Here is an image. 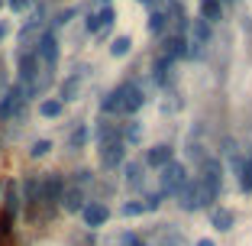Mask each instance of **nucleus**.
<instances>
[{
	"instance_id": "1",
	"label": "nucleus",
	"mask_w": 252,
	"mask_h": 246,
	"mask_svg": "<svg viewBox=\"0 0 252 246\" xmlns=\"http://www.w3.org/2000/svg\"><path fill=\"white\" fill-rule=\"evenodd\" d=\"M97 142H100V165L104 169H120L126 159V142L113 123H100L97 127Z\"/></svg>"
},
{
	"instance_id": "2",
	"label": "nucleus",
	"mask_w": 252,
	"mask_h": 246,
	"mask_svg": "<svg viewBox=\"0 0 252 246\" xmlns=\"http://www.w3.org/2000/svg\"><path fill=\"white\" fill-rule=\"evenodd\" d=\"M32 52H36L42 71H49V75H52V71H55V62H59V36H55V30H49V26H45L42 36H39L36 45H32Z\"/></svg>"
},
{
	"instance_id": "3",
	"label": "nucleus",
	"mask_w": 252,
	"mask_h": 246,
	"mask_svg": "<svg viewBox=\"0 0 252 246\" xmlns=\"http://www.w3.org/2000/svg\"><path fill=\"white\" fill-rule=\"evenodd\" d=\"M62 191H65V175L59 172H45L39 178V204L49 211H55V204L62 201Z\"/></svg>"
},
{
	"instance_id": "4",
	"label": "nucleus",
	"mask_w": 252,
	"mask_h": 246,
	"mask_svg": "<svg viewBox=\"0 0 252 246\" xmlns=\"http://www.w3.org/2000/svg\"><path fill=\"white\" fill-rule=\"evenodd\" d=\"M26 101H30V94H26V88H23L20 81L10 84L7 91H3V97H0V120H10L16 117V113L26 107Z\"/></svg>"
},
{
	"instance_id": "5",
	"label": "nucleus",
	"mask_w": 252,
	"mask_h": 246,
	"mask_svg": "<svg viewBox=\"0 0 252 246\" xmlns=\"http://www.w3.org/2000/svg\"><path fill=\"white\" fill-rule=\"evenodd\" d=\"M178 198H181V208H185V211H200V208H207V204L214 201V198L204 191V185H200L197 178H188L185 188L178 191Z\"/></svg>"
},
{
	"instance_id": "6",
	"label": "nucleus",
	"mask_w": 252,
	"mask_h": 246,
	"mask_svg": "<svg viewBox=\"0 0 252 246\" xmlns=\"http://www.w3.org/2000/svg\"><path fill=\"white\" fill-rule=\"evenodd\" d=\"M197 181L204 185V191H207L210 198H217V194H220V188H223V165H220V159H204Z\"/></svg>"
},
{
	"instance_id": "7",
	"label": "nucleus",
	"mask_w": 252,
	"mask_h": 246,
	"mask_svg": "<svg viewBox=\"0 0 252 246\" xmlns=\"http://www.w3.org/2000/svg\"><path fill=\"white\" fill-rule=\"evenodd\" d=\"M113 20H117V10H113V3H110V7H100L97 13H88V20H84V30H88L91 36L107 39V36H110Z\"/></svg>"
},
{
	"instance_id": "8",
	"label": "nucleus",
	"mask_w": 252,
	"mask_h": 246,
	"mask_svg": "<svg viewBox=\"0 0 252 246\" xmlns=\"http://www.w3.org/2000/svg\"><path fill=\"white\" fill-rule=\"evenodd\" d=\"M117 91H120V113H136V110H142V104H146V94H142V88L139 84H133V81H123V84H117Z\"/></svg>"
},
{
	"instance_id": "9",
	"label": "nucleus",
	"mask_w": 252,
	"mask_h": 246,
	"mask_svg": "<svg viewBox=\"0 0 252 246\" xmlns=\"http://www.w3.org/2000/svg\"><path fill=\"white\" fill-rule=\"evenodd\" d=\"M188 181V169L181 162L171 159L168 165H162V194H178Z\"/></svg>"
},
{
	"instance_id": "10",
	"label": "nucleus",
	"mask_w": 252,
	"mask_h": 246,
	"mask_svg": "<svg viewBox=\"0 0 252 246\" xmlns=\"http://www.w3.org/2000/svg\"><path fill=\"white\" fill-rule=\"evenodd\" d=\"M59 204L68 211V214H81V208L88 204V201H84V188L65 181V191H62V201H59Z\"/></svg>"
},
{
	"instance_id": "11",
	"label": "nucleus",
	"mask_w": 252,
	"mask_h": 246,
	"mask_svg": "<svg viewBox=\"0 0 252 246\" xmlns=\"http://www.w3.org/2000/svg\"><path fill=\"white\" fill-rule=\"evenodd\" d=\"M81 217H84V224H88V227H104L107 220H110V208L100 204V201H88L81 208Z\"/></svg>"
},
{
	"instance_id": "12",
	"label": "nucleus",
	"mask_w": 252,
	"mask_h": 246,
	"mask_svg": "<svg viewBox=\"0 0 252 246\" xmlns=\"http://www.w3.org/2000/svg\"><path fill=\"white\" fill-rule=\"evenodd\" d=\"M20 208H23V198H20V185L16 181H7L3 185V208L0 211H7V214H20Z\"/></svg>"
},
{
	"instance_id": "13",
	"label": "nucleus",
	"mask_w": 252,
	"mask_h": 246,
	"mask_svg": "<svg viewBox=\"0 0 252 246\" xmlns=\"http://www.w3.org/2000/svg\"><path fill=\"white\" fill-rule=\"evenodd\" d=\"M162 55H168L171 62H175V59H185V55H188V39H185V33H171V36L165 39V52Z\"/></svg>"
},
{
	"instance_id": "14",
	"label": "nucleus",
	"mask_w": 252,
	"mask_h": 246,
	"mask_svg": "<svg viewBox=\"0 0 252 246\" xmlns=\"http://www.w3.org/2000/svg\"><path fill=\"white\" fill-rule=\"evenodd\" d=\"M171 162V146H152V149L146 152V165H152V169H162V165Z\"/></svg>"
},
{
	"instance_id": "15",
	"label": "nucleus",
	"mask_w": 252,
	"mask_h": 246,
	"mask_svg": "<svg viewBox=\"0 0 252 246\" xmlns=\"http://www.w3.org/2000/svg\"><path fill=\"white\" fill-rule=\"evenodd\" d=\"M239 188H243V191H252V149L239 159Z\"/></svg>"
},
{
	"instance_id": "16",
	"label": "nucleus",
	"mask_w": 252,
	"mask_h": 246,
	"mask_svg": "<svg viewBox=\"0 0 252 246\" xmlns=\"http://www.w3.org/2000/svg\"><path fill=\"white\" fill-rule=\"evenodd\" d=\"M13 214L0 211V246H13Z\"/></svg>"
},
{
	"instance_id": "17",
	"label": "nucleus",
	"mask_w": 252,
	"mask_h": 246,
	"mask_svg": "<svg viewBox=\"0 0 252 246\" xmlns=\"http://www.w3.org/2000/svg\"><path fill=\"white\" fill-rule=\"evenodd\" d=\"M78 88H81V75H71V78H65V81H62V88H59V101H62V104H65V101H74Z\"/></svg>"
},
{
	"instance_id": "18",
	"label": "nucleus",
	"mask_w": 252,
	"mask_h": 246,
	"mask_svg": "<svg viewBox=\"0 0 252 246\" xmlns=\"http://www.w3.org/2000/svg\"><path fill=\"white\" fill-rule=\"evenodd\" d=\"M220 16H223V3L220 0H200V20L214 23V20H220Z\"/></svg>"
},
{
	"instance_id": "19",
	"label": "nucleus",
	"mask_w": 252,
	"mask_h": 246,
	"mask_svg": "<svg viewBox=\"0 0 252 246\" xmlns=\"http://www.w3.org/2000/svg\"><path fill=\"white\" fill-rule=\"evenodd\" d=\"M62 110H65V104H62L59 97H45L42 104H39V113H42L45 120H55V117H62Z\"/></svg>"
},
{
	"instance_id": "20",
	"label": "nucleus",
	"mask_w": 252,
	"mask_h": 246,
	"mask_svg": "<svg viewBox=\"0 0 252 246\" xmlns=\"http://www.w3.org/2000/svg\"><path fill=\"white\" fill-rule=\"evenodd\" d=\"M165 26H168V13H165V10H152V13H149V33H152V36H162Z\"/></svg>"
},
{
	"instance_id": "21",
	"label": "nucleus",
	"mask_w": 252,
	"mask_h": 246,
	"mask_svg": "<svg viewBox=\"0 0 252 246\" xmlns=\"http://www.w3.org/2000/svg\"><path fill=\"white\" fill-rule=\"evenodd\" d=\"M129 49H133V39H129V36L110 39V55H113V59H123V55H129Z\"/></svg>"
},
{
	"instance_id": "22",
	"label": "nucleus",
	"mask_w": 252,
	"mask_h": 246,
	"mask_svg": "<svg viewBox=\"0 0 252 246\" xmlns=\"http://www.w3.org/2000/svg\"><path fill=\"white\" fill-rule=\"evenodd\" d=\"M152 71H156V81L165 84V81H168V71H171V59H168V55H158V62H156Z\"/></svg>"
},
{
	"instance_id": "23",
	"label": "nucleus",
	"mask_w": 252,
	"mask_h": 246,
	"mask_svg": "<svg viewBox=\"0 0 252 246\" xmlns=\"http://www.w3.org/2000/svg\"><path fill=\"white\" fill-rule=\"evenodd\" d=\"M100 110H104V113H120V91L117 88H113L110 94L100 101Z\"/></svg>"
},
{
	"instance_id": "24",
	"label": "nucleus",
	"mask_w": 252,
	"mask_h": 246,
	"mask_svg": "<svg viewBox=\"0 0 252 246\" xmlns=\"http://www.w3.org/2000/svg\"><path fill=\"white\" fill-rule=\"evenodd\" d=\"M214 227H217V230H230V227H233V214H230V211H214Z\"/></svg>"
},
{
	"instance_id": "25",
	"label": "nucleus",
	"mask_w": 252,
	"mask_h": 246,
	"mask_svg": "<svg viewBox=\"0 0 252 246\" xmlns=\"http://www.w3.org/2000/svg\"><path fill=\"white\" fill-rule=\"evenodd\" d=\"M49 152H52V140H36V142H32V149H30V156L42 159V156H49Z\"/></svg>"
},
{
	"instance_id": "26",
	"label": "nucleus",
	"mask_w": 252,
	"mask_h": 246,
	"mask_svg": "<svg viewBox=\"0 0 252 246\" xmlns=\"http://www.w3.org/2000/svg\"><path fill=\"white\" fill-rule=\"evenodd\" d=\"M139 175H142V165L139 162L126 165V181H129V188H139Z\"/></svg>"
},
{
	"instance_id": "27",
	"label": "nucleus",
	"mask_w": 252,
	"mask_h": 246,
	"mask_svg": "<svg viewBox=\"0 0 252 246\" xmlns=\"http://www.w3.org/2000/svg\"><path fill=\"white\" fill-rule=\"evenodd\" d=\"M120 214H123V217H139V214H146V204H142V201H129V204L120 208Z\"/></svg>"
},
{
	"instance_id": "28",
	"label": "nucleus",
	"mask_w": 252,
	"mask_h": 246,
	"mask_svg": "<svg viewBox=\"0 0 252 246\" xmlns=\"http://www.w3.org/2000/svg\"><path fill=\"white\" fill-rule=\"evenodd\" d=\"M84 142H88V127H78L71 133V140H68V146H71V149H81Z\"/></svg>"
},
{
	"instance_id": "29",
	"label": "nucleus",
	"mask_w": 252,
	"mask_h": 246,
	"mask_svg": "<svg viewBox=\"0 0 252 246\" xmlns=\"http://www.w3.org/2000/svg\"><path fill=\"white\" fill-rule=\"evenodd\" d=\"M142 140V127L139 123H129V130H126V140L123 142H139Z\"/></svg>"
},
{
	"instance_id": "30",
	"label": "nucleus",
	"mask_w": 252,
	"mask_h": 246,
	"mask_svg": "<svg viewBox=\"0 0 252 246\" xmlns=\"http://www.w3.org/2000/svg\"><path fill=\"white\" fill-rule=\"evenodd\" d=\"M7 7L13 10V13H26V10L32 7V0H7Z\"/></svg>"
},
{
	"instance_id": "31",
	"label": "nucleus",
	"mask_w": 252,
	"mask_h": 246,
	"mask_svg": "<svg viewBox=\"0 0 252 246\" xmlns=\"http://www.w3.org/2000/svg\"><path fill=\"white\" fill-rule=\"evenodd\" d=\"M162 198H165V194H149V198H146L142 204H146V211H158V204H162Z\"/></svg>"
},
{
	"instance_id": "32",
	"label": "nucleus",
	"mask_w": 252,
	"mask_h": 246,
	"mask_svg": "<svg viewBox=\"0 0 252 246\" xmlns=\"http://www.w3.org/2000/svg\"><path fill=\"white\" fill-rule=\"evenodd\" d=\"M120 246H142V243L133 237V233H123V237H120Z\"/></svg>"
},
{
	"instance_id": "33",
	"label": "nucleus",
	"mask_w": 252,
	"mask_h": 246,
	"mask_svg": "<svg viewBox=\"0 0 252 246\" xmlns=\"http://www.w3.org/2000/svg\"><path fill=\"white\" fill-rule=\"evenodd\" d=\"M7 36H10V23L0 20V39H7Z\"/></svg>"
},
{
	"instance_id": "34",
	"label": "nucleus",
	"mask_w": 252,
	"mask_h": 246,
	"mask_svg": "<svg viewBox=\"0 0 252 246\" xmlns=\"http://www.w3.org/2000/svg\"><path fill=\"white\" fill-rule=\"evenodd\" d=\"M194 246H214V240H207V237H204V240H197Z\"/></svg>"
},
{
	"instance_id": "35",
	"label": "nucleus",
	"mask_w": 252,
	"mask_h": 246,
	"mask_svg": "<svg viewBox=\"0 0 252 246\" xmlns=\"http://www.w3.org/2000/svg\"><path fill=\"white\" fill-rule=\"evenodd\" d=\"M136 3H142V7H152V3H156V0H136Z\"/></svg>"
},
{
	"instance_id": "36",
	"label": "nucleus",
	"mask_w": 252,
	"mask_h": 246,
	"mask_svg": "<svg viewBox=\"0 0 252 246\" xmlns=\"http://www.w3.org/2000/svg\"><path fill=\"white\" fill-rule=\"evenodd\" d=\"M97 3H100V7H110V0H97Z\"/></svg>"
},
{
	"instance_id": "37",
	"label": "nucleus",
	"mask_w": 252,
	"mask_h": 246,
	"mask_svg": "<svg viewBox=\"0 0 252 246\" xmlns=\"http://www.w3.org/2000/svg\"><path fill=\"white\" fill-rule=\"evenodd\" d=\"M3 7H7V0H0V10H3Z\"/></svg>"
},
{
	"instance_id": "38",
	"label": "nucleus",
	"mask_w": 252,
	"mask_h": 246,
	"mask_svg": "<svg viewBox=\"0 0 252 246\" xmlns=\"http://www.w3.org/2000/svg\"><path fill=\"white\" fill-rule=\"evenodd\" d=\"M220 3H230V0H220Z\"/></svg>"
}]
</instances>
